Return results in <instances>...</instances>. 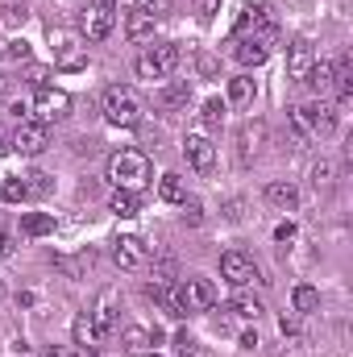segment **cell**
<instances>
[{"instance_id":"6da1fadb","label":"cell","mask_w":353,"mask_h":357,"mask_svg":"<svg viewBox=\"0 0 353 357\" xmlns=\"http://www.w3.org/2000/svg\"><path fill=\"white\" fill-rule=\"evenodd\" d=\"M291 129H295V142L333 137V133H337V108H333L329 100H308V104L291 108Z\"/></svg>"},{"instance_id":"7a4b0ae2","label":"cell","mask_w":353,"mask_h":357,"mask_svg":"<svg viewBox=\"0 0 353 357\" xmlns=\"http://www.w3.org/2000/svg\"><path fill=\"white\" fill-rule=\"evenodd\" d=\"M142 116H146V108H142V100H137L133 88L112 84V88L104 91V121H108V125H117V129H137Z\"/></svg>"},{"instance_id":"3957f363","label":"cell","mask_w":353,"mask_h":357,"mask_svg":"<svg viewBox=\"0 0 353 357\" xmlns=\"http://www.w3.org/2000/svg\"><path fill=\"white\" fill-rule=\"evenodd\" d=\"M108 178L112 187H125V191H137L150 183V158L142 150H117L108 158Z\"/></svg>"},{"instance_id":"277c9868","label":"cell","mask_w":353,"mask_h":357,"mask_svg":"<svg viewBox=\"0 0 353 357\" xmlns=\"http://www.w3.org/2000/svg\"><path fill=\"white\" fill-rule=\"evenodd\" d=\"M171 299H175L179 316H187V312H208V307L216 303V287H212L208 278L191 274V278H183L175 291H171Z\"/></svg>"},{"instance_id":"5b68a950","label":"cell","mask_w":353,"mask_h":357,"mask_svg":"<svg viewBox=\"0 0 353 357\" xmlns=\"http://www.w3.org/2000/svg\"><path fill=\"white\" fill-rule=\"evenodd\" d=\"M175 67H179V46H175V42H163V46H154V50L137 54V75H142L146 84L167 79Z\"/></svg>"},{"instance_id":"8992f818","label":"cell","mask_w":353,"mask_h":357,"mask_svg":"<svg viewBox=\"0 0 353 357\" xmlns=\"http://www.w3.org/2000/svg\"><path fill=\"white\" fill-rule=\"evenodd\" d=\"M50 42H54V67L59 71H84L88 67V46L84 38L67 33V29H50Z\"/></svg>"},{"instance_id":"52a82bcc","label":"cell","mask_w":353,"mask_h":357,"mask_svg":"<svg viewBox=\"0 0 353 357\" xmlns=\"http://www.w3.org/2000/svg\"><path fill=\"white\" fill-rule=\"evenodd\" d=\"M270 50H274V29H258V33H246V38L233 42V59L241 67H262L270 59Z\"/></svg>"},{"instance_id":"ba28073f","label":"cell","mask_w":353,"mask_h":357,"mask_svg":"<svg viewBox=\"0 0 353 357\" xmlns=\"http://www.w3.org/2000/svg\"><path fill=\"white\" fill-rule=\"evenodd\" d=\"M112 25H117V0H96V4H88V13H84V38L88 42H104L112 33Z\"/></svg>"},{"instance_id":"9c48e42d","label":"cell","mask_w":353,"mask_h":357,"mask_svg":"<svg viewBox=\"0 0 353 357\" xmlns=\"http://www.w3.org/2000/svg\"><path fill=\"white\" fill-rule=\"evenodd\" d=\"M8 146H13L17 154H25V158H38V154L50 146V129H46L42 121H21Z\"/></svg>"},{"instance_id":"30bf717a","label":"cell","mask_w":353,"mask_h":357,"mask_svg":"<svg viewBox=\"0 0 353 357\" xmlns=\"http://www.w3.org/2000/svg\"><path fill=\"white\" fill-rule=\"evenodd\" d=\"M29 108H33V121L50 125V121H63V116L71 112V96L63 88H38V100H33Z\"/></svg>"},{"instance_id":"8fae6325","label":"cell","mask_w":353,"mask_h":357,"mask_svg":"<svg viewBox=\"0 0 353 357\" xmlns=\"http://www.w3.org/2000/svg\"><path fill=\"white\" fill-rule=\"evenodd\" d=\"M112 262H117L121 270H146L150 266V245H146L142 237L125 233V237L112 241Z\"/></svg>"},{"instance_id":"7c38bea8","label":"cell","mask_w":353,"mask_h":357,"mask_svg":"<svg viewBox=\"0 0 353 357\" xmlns=\"http://www.w3.org/2000/svg\"><path fill=\"white\" fill-rule=\"evenodd\" d=\"M262 146H266V121H246V125L237 129V162L250 167V162L262 154Z\"/></svg>"},{"instance_id":"4fadbf2b","label":"cell","mask_w":353,"mask_h":357,"mask_svg":"<svg viewBox=\"0 0 353 357\" xmlns=\"http://www.w3.org/2000/svg\"><path fill=\"white\" fill-rule=\"evenodd\" d=\"M220 278H225L229 287H237V291H241V287H250V282L258 278V266H254V262H250L246 254L229 250V254L220 258Z\"/></svg>"},{"instance_id":"5bb4252c","label":"cell","mask_w":353,"mask_h":357,"mask_svg":"<svg viewBox=\"0 0 353 357\" xmlns=\"http://www.w3.org/2000/svg\"><path fill=\"white\" fill-rule=\"evenodd\" d=\"M183 154H187L191 171H200V175H212V167H216V146H212L204 133H187V142H183Z\"/></svg>"},{"instance_id":"9a60e30c","label":"cell","mask_w":353,"mask_h":357,"mask_svg":"<svg viewBox=\"0 0 353 357\" xmlns=\"http://www.w3.org/2000/svg\"><path fill=\"white\" fill-rule=\"evenodd\" d=\"M258 29H274L270 4H241L237 8V21H233V33L246 38V33H258Z\"/></svg>"},{"instance_id":"2e32d148","label":"cell","mask_w":353,"mask_h":357,"mask_svg":"<svg viewBox=\"0 0 353 357\" xmlns=\"http://www.w3.org/2000/svg\"><path fill=\"white\" fill-rule=\"evenodd\" d=\"M312 63H316V50H312V42H308V38H295V42L287 46V75L303 84V75L312 71Z\"/></svg>"},{"instance_id":"e0dca14e","label":"cell","mask_w":353,"mask_h":357,"mask_svg":"<svg viewBox=\"0 0 353 357\" xmlns=\"http://www.w3.org/2000/svg\"><path fill=\"white\" fill-rule=\"evenodd\" d=\"M88 316H91V324H96V333L108 337V333L117 328V291H100Z\"/></svg>"},{"instance_id":"ac0fdd59","label":"cell","mask_w":353,"mask_h":357,"mask_svg":"<svg viewBox=\"0 0 353 357\" xmlns=\"http://www.w3.org/2000/svg\"><path fill=\"white\" fill-rule=\"evenodd\" d=\"M266 204H274V208H283V212H291V208H299V191H295V183H283V178H274V183H266Z\"/></svg>"},{"instance_id":"d6986e66","label":"cell","mask_w":353,"mask_h":357,"mask_svg":"<svg viewBox=\"0 0 353 357\" xmlns=\"http://www.w3.org/2000/svg\"><path fill=\"white\" fill-rule=\"evenodd\" d=\"M71 333H75V345H80V349H84L88 357H96V345H100L104 337L96 333V324H91V316H88V312H80V316H75Z\"/></svg>"},{"instance_id":"ffe728a7","label":"cell","mask_w":353,"mask_h":357,"mask_svg":"<svg viewBox=\"0 0 353 357\" xmlns=\"http://www.w3.org/2000/svg\"><path fill=\"white\" fill-rule=\"evenodd\" d=\"M303 84H312L316 100H324V96L333 91V63H329V59H316V63H312V71L303 75Z\"/></svg>"},{"instance_id":"44dd1931","label":"cell","mask_w":353,"mask_h":357,"mask_svg":"<svg viewBox=\"0 0 353 357\" xmlns=\"http://www.w3.org/2000/svg\"><path fill=\"white\" fill-rule=\"evenodd\" d=\"M108 212H112V216H121V220H133V216L142 212V199H137V191H125V187H117V191H112V199H108Z\"/></svg>"},{"instance_id":"7402d4cb","label":"cell","mask_w":353,"mask_h":357,"mask_svg":"<svg viewBox=\"0 0 353 357\" xmlns=\"http://www.w3.org/2000/svg\"><path fill=\"white\" fill-rule=\"evenodd\" d=\"M54 229H59L54 212H25V216H21V233H25V237H50Z\"/></svg>"},{"instance_id":"603a6c76","label":"cell","mask_w":353,"mask_h":357,"mask_svg":"<svg viewBox=\"0 0 353 357\" xmlns=\"http://www.w3.org/2000/svg\"><path fill=\"white\" fill-rule=\"evenodd\" d=\"M125 38H129V42H137V46H142V42H150V38H154V17H146L142 8H137V13H129V17H125Z\"/></svg>"},{"instance_id":"cb8c5ba5","label":"cell","mask_w":353,"mask_h":357,"mask_svg":"<svg viewBox=\"0 0 353 357\" xmlns=\"http://www.w3.org/2000/svg\"><path fill=\"white\" fill-rule=\"evenodd\" d=\"M158 108H183L187 100H191V84L187 79H175V84H167V88H158Z\"/></svg>"},{"instance_id":"d4e9b609","label":"cell","mask_w":353,"mask_h":357,"mask_svg":"<svg viewBox=\"0 0 353 357\" xmlns=\"http://www.w3.org/2000/svg\"><path fill=\"white\" fill-rule=\"evenodd\" d=\"M54 270H63L67 278H88V270H91V254H54Z\"/></svg>"},{"instance_id":"484cf974","label":"cell","mask_w":353,"mask_h":357,"mask_svg":"<svg viewBox=\"0 0 353 357\" xmlns=\"http://www.w3.org/2000/svg\"><path fill=\"white\" fill-rule=\"evenodd\" d=\"M121 341H125V354H133V357H146L150 354V345H154V337H150L146 328H137V324H129Z\"/></svg>"},{"instance_id":"4316f807","label":"cell","mask_w":353,"mask_h":357,"mask_svg":"<svg viewBox=\"0 0 353 357\" xmlns=\"http://www.w3.org/2000/svg\"><path fill=\"white\" fill-rule=\"evenodd\" d=\"M158 199H167V204H183V199H187V191H183V178H179L175 171L158 178Z\"/></svg>"},{"instance_id":"83f0119b","label":"cell","mask_w":353,"mask_h":357,"mask_svg":"<svg viewBox=\"0 0 353 357\" xmlns=\"http://www.w3.org/2000/svg\"><path fill=\"white\" fill-rule=\"evenodd\" d=\"M229 312L241 316V320H258V316H262V299H254V295H233Z\"/></svg>"},{"instance_id":"f1b7e54d","label":"cell","mask_w":353,"mask_h":357,"mask_svg":"<svg viewBox=\"0 0 353 357\" xmlns=\"http://www.w3.org/2000/svg\"><path fill=\"white\" fill-rule=\"evenodd\" d=\"M220 121H225V100H220V96L204 100V108H200V125H204V129H216Z\"/></svg>"},{"instance_id":"f546056e","label":"cell","mask_w":353,"mask_h":357,"mask_svg":"<svg viewBox=\"0 0 353 357\" xmlns=\"http://www.w3.org/2000/svg\"><path fill=\"white\" fill-rule=\"evenodd\" d=\"M316 303H320L316 287H308V282H303V287H295V291H291V307H295L299 316H303V312H316Z\"/></svg>"},{"instance_id":"4dcf8cb0","label":"cell","mask_w":353,"mask_h":357,"mask_svg":"<svg viewBox=\"0 0 353 357\" xmlns=\"http://www.w3.org/2000/svg\"><path fill=\"white\" fill-rule=\"evenodd\" d=\"M254 100V79H246V75H237V79H229V104H237V108H246Z\"/></svg>"},{"instance_id":"1f68e13d","label":"cell","mask_w":353,"mask_h":357,"mask_svg":"<svg viewBox=\"0 0 353 357\" xmlns=\"http://www.w3.org/2000/svg\"><path fill=\"white\" fill-rule=\"evenodd\" d=\"M0 195H4V204H21V199H29L25 178H4V183H0Z\"/></svg>"},{"instance_id":"d6a6232c","label":"cell","mask_w":353,"mask_h":357,"mask_svg":"<svg viewBox=\"0 0 353 357\" xmlns=\"http://www.w3.org/2000/svg\"><path fill=\"white\" fill-rule=\"evenodd\" d=\"M329 183H333V162H324V158H320V162L312 167V187L320 191V187H329Z\"/></svg>"},{"instance_id":"836d02e7","label":"cell","mask_w":353,"mask_h":357,"mask_svg":"<svg viewBox=\"0 0 353 357\" xmlns=\"http://www.w3.org/2000/svg\"><path fill=\"white\" fill-rule=\"evenodd\" d=\"M195 67H200V75H204V79H212V75L220 71V63H216L208 50H195Z\"/></svg>"},{"instance_id":"e575fe53","label":"cell","mask_w":353,"mask_h":357,"mask_svg":"<svg viewBox=\"0 0 353 357\" xmlns=\"http://www.w3.org/2000/svg\"><path fill=\"white\" fill-rule=\"evenodd\" d=\"M29 84H38V88H46V79H50V67H42V63H25V71H21Z\"/></svg>"},{"instance_id":"d590c367","label":"cell","mask_w":353,"mask_h":357,"mask_svg":"<svg viewBox=\"0 0 353 357\" xmlns=\"http://www.w3.org/2000/svg\"><path fill=\"white\" fill-rule=\"evenodd\" d=\"M171 4H175V0H142V13L158 21V17H167V13H171Z\"/></svg>"},{"instance_id":"8d00e7d4","label":"cell","mask_w":353,"mask_h":357,"mask_svg":"<svg viewBox=\"0 0 353 357\" xmlns=\"http://www.w3.org/2000/svg\"><path fill=\"white\" fill-rule=\"evenodd\" d=\"M25 191L29 195H50V175H29L25 178Z\"/></svg>"},{"instance_id":"74e56055","label":"cell","mask_w":353,"mask_h":357,"mask_svg":"<svg viewBox=\"0 0 353 357\" xmlns=\"http://www.w3.org/2000/svg\"><path fill=\"white\" fill-rule=\"evenodd\" d=\"M183 220H187V225H200V220H204V208H200L195 199H183Z\"/></svg>"},{"instance_id":"f35d334b","label":"cell","mask_w":353,"mask_h":357,"mask_svg":"<svg viewBox=\"0 0 353 357\" xmlns=\"http://www.w3.org/2000/svg\"><path fill=\"white\" fill-rule=\"evenodd\" d=\"M29 13L25 8H17V4H8V0H0V21H25Z\"/></svg>"},{"instance_id":"ab89813d","label":"cell","mask_w":353,"mask_h":357,"mask_svg":"<svg viewBox=\"0 0 353 357\" xmlns=\"http://www.w3.org/2000/svg\"><path fill=\"white\" fill-rule=\"evenodd\" d=\"M8 59H17V63H29V42H8V50H4Z\"/></svg>"},{"instance_id":"60d3db41","label":"cell","mask_w":353,"mask_h":357,"mask_svg":"<svg viewBox=\"0 0 353 357\" xmlns=\"http://www.w3.org/2000/svg\"><path fill=\"white\" fill-rule=\"evenodd\" d=\"M175 349H179V357H195V341H191L187 333H179V337H175Z\"/></svg>"},{"instance_id":"b9f144b4","label":"cell","mask_w":353,"mask_h":357,"mask_svg":"<svg viewBox=\"0 0 353 357\" xmlns=\"http://www.w3.org/2000/svg\"><path fill=\"white\" fill-rule=\"evenodd\" d=\"M291 237H295V225H291V220H283V225L274 229V241H291Z\"/></svg>"},{"instance_id":"7bdbcfd3","label":"cell","mask_w":353,"mask_h":357,"mask_svg":"<svg viewBox=\"0 0 353 357\" xmlns=\"http://www.w3.org/2000/svg\"><path fill=\"white\" fill-rule=\"evenodd\" d=\"M278 328H283V337H299V320H291V316H283Z\"/></svg>"},{"instance_id":"ee69618b","label":"cell","mask_w":353,"mask_h":357,"mask_svg":"<svg viewBox=\"0 0 353 357\" xmlns=\"http://www.w3.org/2000/svg\"><path fill=\"white\" fill-rule=\"evenodd\" d=\"M195 13H200V17H204V21H208V17H212V13H216V0H195Z\"/></svg>"},{"instance_id":"f6af8a7d","label":"cell","mask_w":353,"mask_h":357,"mask_svg":"<svg viewBox=\"0 0 353 357\" xmlns=\"http://www.w3.org/2000/svg\"><path fill=\"white\" fill-rule=\"evenodd\" d=\"M237 345H241V349H254V345H258V333H241Z\"/></svg>"},{"instance_id":"bcb514c9","label":"cell","mask_w":353,"mask_h":357,"mask_svg":"<svg viewBox=\"0 0 353 357\" xmlns=\"http://www.w3.org/2000/svg\"><path fill=\"white\" fill-rule=\"evenodd\" d=\"M13 254V237L8 233H0V258H8Z\"/></svg>"},{"instance_id":"7dc6e473","label":"cell","mask_w":353,"mask_h":357,"mask_svg":"<svg viewBox=\"0 0 353 357\" xmlns=\"http://www.w3.org/2000/svg\"><path fill=\"white\" fill-rule=\"evenodd\" d=\"M42 357H71V354H67V349H59V345H50V349H46Z\"/></svg>"},{"instance_id":"c3c4849f","label":"cell","mask_w":353,"mask_h":357,"mask_svg":"<svg viewBox=\"0 0 353 357\" xmlns=\"http://www.w3.org/2000/svg\"><path fill=\"white\" fill-rule=\"evenodd\" d=\"M8 150H13V146H8V142H4V133H0V154H8Z\"/></svg>"},{"instance_id":"681fc988","label":"cell","mask_w":353,"mask_h":357,"mask_svg":"<svg viewBox=\"0 0 353 357\" xmlns=\"http://www.w3.org/2000/svg\"><path fill=\"white\" fill-rule=\"evenodd\" d=\"M4 91H8V79H4V75H0V100H4Z\"/></svg>"},{"instance_id":"f907efd6","label":"cell","mask_w":353,"mask_h":357,"mask_svg":"<svg viewBox=\"0 0 353 357\" xmlns=\"http://www.w3.org/2000/svg\"><path fill=\"white\" fill-rule=\"evenodd\" d=\"M4 50H8V42H4V38H0V59H4Z\"/></svg>"},{"instance_id":"816d5d0a","label":"cell","mask_w":353,"mask_h":357,"mask_svg":"<svg viewBox=\"0 0 353 357\" xmlns=\"http://www.w3.org/2000/svg\"><path fill=\"white\" fill-rule=\"evenodd\" d=\"M146 357H158V354H146Z\"/></svg>"}]
</instances>
